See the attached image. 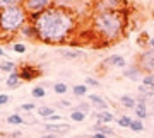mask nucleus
I'll return each instance as SVG.
<instances>
[{
  "mask_svg": "<svg viewBox=\"0 0 154 138\" xmlns=\"http://www.w3.org/2000/svg\"><path fill=\"white\" fill-rule=\"evenodd\" d=\"M29 22H33L39 43L53 46L70 41L77 31V14L65 5H51Z\"/></svg>",
  "mask_w": 154,
  "mask_h": 138,
  "instance_id": "f257e3e1",
  "label": "nucleus"
},
{
  "mask_svg": "<svg viewBox=\"0 0 154 138\" xmlns=\"http://www.w3.org/2000/svg\"><path fill=\"white\" fill-rule=\"evenodd\" d=\"M128 22V12L116 10V12H103V14H93L91 16V33L99 39L101 43L108 46L110 43H116L123 38Z\"/></svg>",
  "mask_w": 154,
  "mask_h": 138,
  "instance_id": "f03ea898",
  "label": "nucleus"
},
{
  "mask_svg": "<svg viewBox=\"0 0 154 138\" xmlns=\"http://www.w3.org/2000/svg\"><path fill=\"white\" fill-rule=\"evenodd\" d=\"M28 22L29 16L22 5H11L5 9H0V34L2 36L19 34V31Z\"/></svg>",
  "mask_w": 154,
  "mask_h": 138,
  "instance_id": "7ed1b4c3",
  "label": "nucleus"
},
{
  "mask_svg": "<svg viewBox=\"0 0 154 138\" xmlns=\"http://www.w3.org/2000/svg\"><path fill=\"white\" fill-rule=\"evenodd\" d=\"M125 0H93V14L123 10Z\"/></svg>",
  "mask_w": 154,
  "mask_h": 138,
  "instance_id": "20e7f679",
  "label": "nucleus"
},
{
  "mask_svg": "<svg viewBox=\"0 0 154 138\" xmlns=\"http://www.w3.org/2000/svg\"><path fill=\"white\" fill-rule=\"evenodd\" d=\"M51 5H55L53 0H24V2H22V7H24V10L28 12L29 19H33V17H36L38 14L45 12Z\"/></svg>",
  "mask_w": 154,
  "mask_h": 138,
  "instance_id": "39448f33",
  "label": "nucleus"
},
{
  "mask_svg": "<svg viewBox=\"0 0 154 138\" xmlns=\"http://www.w3.org/2000/svg\"><path fill=\"white\" fill-rule=\"evenodd\" d=\"M135 65H137L144 73H154V50L146 48L144 51H140L137 55Z\"/></svg>",
  "mask_w": 154,
  "mask_h": 138,
  "instance_id": "423d86ee",
  "label": "nucleus"
},
{
  "mask_svg": "<svg viewBox=\"0 0 154 138\" xmlns=\"http://www.w3.org/2000/svg\"><path fill=\"white\" fill-rule=\"evenodd\" d=\"M17 72H19V75H21L22 82H31V80H34V78L41 77V70L36 68V66H33V65H29V63H22Z\"/></svg>",
  "mask_w": 154,
  "mask_h": 138,
  "instance_id": "0eeeda50",
  "label": "nucleus"
},
{
  "mask_svg": "<svg viewBox=\"0 0 154 138\" xmlns=\"http://www.w3.org/2000/svg\"><path fill=\"white\" fill-rule=\"evenodd\" d=\"M45 133H53V135H67V133L70 131V125H67V123H45L43 126Z\"/></svg>",
  "mask_w": 154,
  "mask_h": 138,
  "instance_id": "6e6552de",
  "label": "nucleus"
},
{
  "mask_svg": "<svg viewBox=\"0 0 154 138\" xmlns=\"http://www.w3.org/2000/svg\"><path fill=\"white\" fill-rule=\"evenodd\" d=\"M122 75L125 78H128V80H132V82H140L142 77H144V72L134 63V65H130V66H125L123 72H122Z\"/></svg>",
  "mask_w": 154,
  "mask_h": 138,
  "instance_id": "1a4fd4ad",
  "label": "nucleus"
},
{
  "mask_svg": "<svg viewBox=\"0 0 154 138\" xmlns=\"http://www.w3.org/2000/svg\"><path fill=\"white\" fill-rule=\"evenodd\" d=\"M101 66H113V68H125L127 66V60L122 55H111L108 58L103 60Z\"/></svg>",
  "mask_w": 154,
  "mask_h": 138,
  "instance_id": "9d476101",
  "label": "nucleus"
},
{
  "mask_svg": "<svg viewBox=\"0 0 154 138\" xmlns=\"http://www.w3.org/2000/svg\"><path fill=\"white\" fill-rule=\"evenodd\" d=\"M58 53H60L65 60H81V58L86 56V51L84 50H75V48H60Z\"/></svg>",
  "mask_w": 154,
  "mask_h": 138,
  "instance_id": "9b49d317",
  "label": "nucleus"
},
{
  "mask_svg": "<svg viewBox=\"0 0 154 138\" xmlns=\"http://www.w3.org/2000/svg\"><path fill=\"white\" fill-rule=\"evenodd\" d=\"M94 118H96V123H99V125H110V123L115 121V114L110 109L108 111H96L94 113Z\"/></svg>",
  "mask_w": 154,
  "mask_h": 138,
  "instance_id": "f8f14e48",
  "label": "nucleus"
},
{
  "mask_svg": "<svg viewBox=\"0 0 154 138\" xmlns=\"http://www.w3.org/2000/svg\"><path fill=\"white\" fill-rule=\"evenodd\" d=\"M89 104L94 106L98 111H108V102L105 101V97H101L98 94H89Z\"/></svg>",
  "mask_w": 154,
  "mask_h": 138,
  "instance_id": "ddd939ff",
  "label": "nucleus"
},
{
  "mask_svg": "<svg viewBox=\"0 0 154 138\" xmlns=\"http://www.w3.org/2000/svg\"><path fill=\"white\" fill-rule=\"evenodd\" d=\"M5 85L9 89H17V87H21L22 85V78H21V75H19V72H12V73H9V77H7V80H5Z\"/></svg>",
  "mask_w": 154,
  "mask_h": 138,
  "instance_id": "4468645a",
  "label": "nucleus"
},
{
  "mask_svg": "<svg viewBox=\"0 0 154 138\" xmlns=\"http://www.w3.org/2000/svg\"><path fill=\"white\" fill-rule=\"evenodd\" d=\"M19 34L21 36H24L26 39H33V41H38V36H36V29H34L33 22H28L24 28L19 31Z\"/></svg>",
  "mask_w": 154,
  "mask_h": 138,
  "instance_id": "2eb2a0df",
  "label": "nucleus"
},
{
  "mask_svg": "<svg viewBox=\"0 0 154 138\" xmlns=\"http://www.w3.org/2000/svg\"><path fill=\"white\" fill-rule=\"evenodd\" d=\"M118 102H120L125 109H135V106H137V101H135V97L130 94H123L120 95V99H118Z\"/></svg>",
  "mask_w": 154,
  "mask_h": 138,
  "instance_id": "dca6fc26",
  "label": "nucleus"
},
{
  "mask_svg": "<svg viewBox=\"0 0 154 138\" xmlns=\"http://www.w3.org/2000/svg\"><path fill=\"white\" fill-rule=\"evenodd\" d=\"M91 128H93L94 133H103V135H106V137L115 135V130H113V126H108V125H99V123H96V125H93Z\"/></svg>",
  "mask_w": 154,
  "mask_h": 138,
  "instance_id": "f3484780",
  "label": "nucleus"
},
{
  "mask_svg": "<svg viewBox=\"0 0 154 138\" xmlns=\"http://www.w3.org/2000/svg\"><path fill=\"white\" fill-rule=\"evenodd\" d=\"M134 113H135L137 119L144 121V119H146V118L149 116V113H147V104H144V102H137V106H135Z\"/></svg>",
  "mask_w": 154,
  "mask_h": 138,
  "instance_id": "a211bd4d",
  "label": "nucleus"
},
{
  "mask_svg": "<svg viewBox=\"0 0 154 138\" xmlns=\"http://www.w3.org/2000/svg\"><path fill=\"white\" fill-rule=\"evenodd\" d=\"M36 111H38V116L43 118V119H48L50 116L55 114V109L50 107V106H39V107H36Z\"/></svg>",
  "mask_w": 154,
  "mask_h": 138,
  "instance_id": "6ab92c4d",
  "label": "nucleus"
},
{
  "mask_svg": "<svg viewBox=\"0 0 154 138\" xmlns=\"http://www.w3.org/2000/svg\"><path fill=\"white\" fill-rule=\"evenodd\" d=\"M72 94L75 95V97H86V95H88V85H86V84L72 85Z\"/></svg>",
  "mask_w": 154,
  "mask_h": 138,
  "instance_id": "aec40b11",
  "label": "nucleus"
},
{
  "mask_svg": "<svg viewBox=\"0 0 154 138\" xmlns=\"http://www.w3.org/2000/svg\"><path fill=\"white\" fill-rule=\"evenodd\" d=\"M17 66L14 61H9V60H0V72H5V73H12L16 72Z\"/></svg>",
  "mask_w": 154,
  "mask_h": 138,
  "instance_id": "412c9836",
  "label": "nucleus"
},
{
  "mask_svg": "<svg viewBox=\"0 0 154 138\" xmlns=\"http://www.w3.org/2000/svg\"><path fill=\"white\" fill-rule=\"evenodd\" d=\"M7 123L9 125H12V126H19V125H24V118L19 114V113H12V114H9L7 116Z\"/></svg>",
  "mask_w": 154,
  "mask_h": 138,
  "instance_id": "4be33fe9",
  "label": "nucleus"
},
{
  "mask_svg": "<svg viewBox=\"0 0 154 138\" xmlns=\"http://www.w3.org/2000/svg\"><path fill=\"white\" fill-rule=\"evenodd\" d=\"M69 118H70L74 123H82L86 118H88V114H84V113H81V111H77V109H74L72 107V111H70V114H69Z\"/></svg>",
  "mask_w": 154,
  "mask_h": 138,
  "instance_id": "5701e85b",
  "label": "nucleus"
},
{
  "mask_svg": "<svg viewBox=\"0 0 154 138\" xmlns=\"http://www.w3.org/2000/svg\"><path fill=\"white\" fill-rule=\"evenodd\" d=\"M137 90H139V95H144V97H147L149 101L154 99V90L152 89H149L147 85H142V84H140Z\"/></svg>",
  "mask_w": 154,
  "mask_h": 138,
  "instance_id": "b1692460",
  "label": "nucleus"
},
{
  "mask_svg": "<svg viewBox=\"0 0 154 138\" xmlns=\"http://www.w3.org/2000/svg\"><path fill=\"white\" fill-rule=\"evenodd\" d=\"M31 95H33L34 99H43L45 95H46V89L43 85H34L33 90H31Z\"/></svg>",
  "mask_w": 154,
  "mask_h": 138,
  "instance_id": "393cba45",
  "label": "nucleus"
},
{
  "mask_svg": "<svg viewBox=\"0 0 154 138\" xmlns=\"http://www.w3.org/2000/svg\"><path fill=\"white\" fill-rule=\"evenodd\" d=\"M132 119H134V118H130L128 114H122V116L116 119V125H118V126H122V128H130Z\"/></svg>",
  "mask_w": 154,
  "mask_h": 138,
  "instance_id": "a878e982",
  "label": "nucleus"
},
{
  "mask_svg": "<svg viewBox=\"0 0 154 138\" xmlns=\"http://www.w3.org/2000/svg\"><path fill=\"white\" fill-rule=\"evenodd\" d=\"M67 90H69L67 84H63V82H57V84H53V92H55V94L63 95V94H67Z\"/></svg>",
  "mask_w": 154,
  "mask_h": 138,
  "instance_id": "bb28decb",
  "label": "nucleus"
},
{
  "mask_svg": "<svg viewBox=\"0 0 154 138\" xmlns=\"http://www.w3.org/2000/svg\"><path fill=\"white\" fill-rule=\"evenodd\" d=\"M140 82H142V85H147L149 89L154 90V73H144V77Z\"/></svg>",
  "mask_w": 154,
  "mask_h": 138,
  "instance_id": "cd10ccee",
  "label": "nucleus"
},
{
  "mask_svg": "<svg viewBox=\"0 0 154 138\" xmlns=\"http://www.w3.org/2000/svg\"><path fill=\"white\" fill-rule=\"evenodd\" d=\"M128 130H132V131H135V133H139V131H144V123L140 121V119H132V125H130V128Z\"/></svg>",
  "mask_w": 154,
  "mask_h": 138,
  "instance_id": "c85d7f7f",
  "label": "nucleus"
},
{
  "mask_svg": "<svg viewBox=\"0 0 154 138\" xmlns=\"http://www.w3.org/2000/svg\"><path fill=\"white\" fill-rule=\"evenodd\" d=\"M24 0H0V9H5L11 5H22Z\"/></svg>",
  "mask_w": 154,
  "mask_h": 138,
  "instance_id": "c756f323",
  "label": "nucleus"
},
{
  "mask_svg": "<svg viewBox=\"0 0 154 138\" xmlns=\"http://www.w3.org/2000/svg\"><path fill=\"white\" fill-rule=\"evenodd\" d=\"M74 109H77V111H81V113H84V114H89V113H91V104H89V102H79V104L75 106V107H74Z\"/></svg>",
  "mask_w": 154,
  "mask_h": 138,
  "instance_id": "7c9ffc66",
  "label": "nucleus"
},
{
  "mask_svg": "<svg viewBox=\"0 0 154 138\" xmlns=\"http://www.w3.org/2000/svg\"><path fill=\"white\" fill-rule=\"evenodd\" d=\"M12 50L16 51V53H26V50H28V48H26V44H22V43H14L12 44Z\"/></svg>",
  "mask_w": 154,
  "mask_h": 138,
  "instance_id": "2f4dec72",
  "label": "nucleus"
},
{
  "mask_svg": "<svg viewBox=\"0 0 154 138\" xmlns=\"http://www.w3.org/2000/svg\"><path fill=\"white\" fill-rule=\"evenodd\" d=\"M86 85L88 87H99V80L98 78H94V77H86Z\"/></svg>",
  "mask_w": 154,
  "mask_h": 138,
  "instance_id": "473e14b6",
  "label": "nucleus"
},
{
  "mask_svg": "<svg viewBox=\"0 0 154 138\" xmlns=\"http://www.w3.org/2000/svg\"><path fill=\"white\" fill-rule=\"evenodd\" d=\"M36 109V104L34 102H26V104L21 106V111H34Z\"/></svg>",
  "mask_w": 154,
  "mask_h": 138,
  "instance_id": "72a5a7b5",
  "label": "nucleus"
},
{
  "mask_svg": "<svg viewBox=\"0 0 154 138\" xmlns=\"http://www.w3.org/2000/svg\"><path fill=\"white\" fill-rule=\"evenodd\" d=\"M62 119H63V118H62V114H57V113L53 114V116H50V118H48V121H50V123H60Z\"/></svg>",
  "mask_w": 154,
  "mask_h": 138,
  "instance_id": "f704fd0d",
  "label": "nucleus"
},
{
  "mask_svg": "<svg viewBox=\"0 0 154 138\" xmlns=\"http://www.w3.org/2000/svg\"><path fill=\"white\" fill-rule=\"evenodd\" d=\"M9 99H11V97L7 94H0V106H5L7 102H9Z\"/></svg>",
  "mask_w": 154,
  "mask_h": 138,
  "instance_id": "c9c22d12",
  "label": "nucleus"
},
{
  "mask_svg": "<svg viewBox=\"0 0 154 138\" xmlns=\"http://www.w3.org/2000/svg\"><path fill=\"white\" fill-rule=\"evenodd\" d=\"M58 106H60V107H70L72 102L70 101H58Z\"/></svg>",
  "mask_w": 154,
  "mask_h": 138,
  "instance_id": "e433bc0d",
  "label": "nucleus"
},
{
  "mask_svg": "<svg viewBox=\"0 0 154 138\" xmlns=\"http://www.w3.org/2000/svg\"><path fill=\"white\" fill-rule=\"evenodd\" d=\"M39 138H58V135H53V133H45L43 137H39Z\"/></svg>",
  "mask_w": 154,
  "mask_h": 138,
  "instance_id": "4c0bfd02",
  "label": "nucleus"
},
{
  "mask_svg": "<svg viewBox=\"0 0 154 138\" xmlns=\"http://www.w3.org/2000/svg\"><path fill=\"white\" fill-rule=\"evenodd\" d=\"M91 138H108L106 135H103V133H93V137Z\"/></svg>",
  "mask_w": 154,
  "mask_h": 138,
  "instance_id": "58836bf2",
  "label": "nucleus"
},
{
  "mask_svg": "<svg viewBox=\"0 0 154 138\" xmlns=\"http://www.w3.org/2000/svg\"><path fill=\"white\" fill-rule=\"evenodd\" d=\"M149 48H151V50H154V38H151L149 39V44H147Z\"/></svg>",
  "mask_w": 154,
  "mask_h": 138,
  "instance_id": "ea45409f",
  "label": "nucleus"
},
{
  "mask_svg": "<svg viewBox=\"0 0 154 138\" xmlns=\"http://www.w3.org/2000/svg\"><path fill=\"white\" fill-rule=\"evenodd\" d=\"M2 56L5 58V51H4V48H2V46H0V58H2Z\"/></svg>",
  "mask_w": 154,
  "mask_h": 138,
  "instance_id": "a19ab883",
  "label": "nucleus"
},
{
  "mask_svg": "<svg viewBox=\"0 0 154 138\" xmlns=\"http://www.w3.org/2000/svg\"><path fill=\"white\" fill-rule=\"evenodd\" d=\"M0 125H2V118H0Z\"/></svg>",
  "mask_w": 154,
  "mask_h": 138,
  "instance_id": "79ce46f5",
  "label": "nucleus"
},
{
  "mask_svg": "<svg viewBox=\"0 0 154 138\" xmlns=\"http://www.w3.org/2000/svg\"><path fill=\"white\" fill-rule=\"evenodd\" d=\"M0 38H2V34H0Z\"/></svg>",
  "mask_w": 154,
  "mask_h": 138,
  "instance_id": "37998d69",
  "label": "nucleus"
}]
</instances>
